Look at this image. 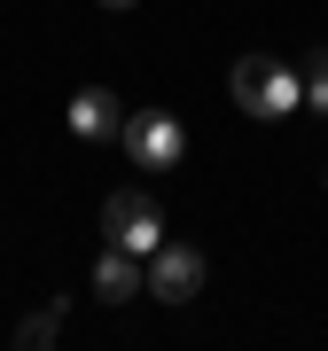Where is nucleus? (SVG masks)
Wrapping results in <instances>:
<instances>
[{
  "label": "nucleus",
  "instance_id": "obj_1",
  "mask_svg": "<svg viewBox=\"0 0 328 351\" xmlns=\"http://www.w3.org/2000/svg\"><path fill=\"white\" fill-rule=\"evenodd\" d=\"M235 101H242V117H290V110H305V78L281 55H242L235 63Z\"/></svg>",
  "mask_w": 328,
  "mask_h": 351
},
{
  "label": "nucleus",
  "instance_id": "obj_2",
  "mask_svg": "<svg viewBox=\"0 0 328 351\" xmlns=\"http://www.w3.org/2000/svg\"><path fill=\"white\" fill-rule=\"evenodd\" d=\"M102 234H110L117 250L149 258L156 242H164V211L149 203V188H117V195H102Z\"/></svg>",
  "mask_w": 328,
  "mask_h": 351
},
{
  "label": "nucleus",
  "instance_id": "obj_3",
  "mask_svg": "<svg viewBox=\"0 0 328 351\" xmlns=\"http://www.w3.org/2000/svg\"><path fill=\"white\" fill-rule=\"evenodd\" d=\"M180 149H188V133H180L172 110H133L126 117V156L141 164V172H172Z\"/></svg>",
  "mask_w": 328,
  "mask_h": 351
},
{
  "label": "nucleus",
  "instance_id": "obj_4",
  "mask_svg": "<svg viewBox=\"0 0 328 351\" xmlns=\"http://www.w3.org/2000/svg\"><path fill=\"white\" fill-rule=\"evenodd\" d=\"M196 289H203V250H188V242H156V250H149V297L188 304Z\"/></svg>",
  "mask_w": 328,
  "mask_h": 351
},
{
  "label": "nucleus",
  "instance_id": "obj_5",
  "mask_svg": "<svg viewBox=\"0 0 328 351\" xmlns=\"http://www.w3.org/2000/svg\"><path fill=\"white\" fill-rule=\"evenodd\" d=\"M71 133H78V141H110V133H126L117 94H110V86H78V94H71Z\"/></svg>",
  "mask_w": 328,
  "mask_h": 351
},
{
  "label": "nucleus",
  "instance_id": "obj_6",
  "mask_svg": "<svg viewBox=\"0 0 328 351\" xmlns=\"http://www.w3.org/2000/svg\"><path fill=\"white\" fill-rule=\"evenodd\" d=\"M141 281H149V274H141V258H133V250H117V242L94 258V297H102V304H126V297H141Z\"/></svg>",
  "mask_w": 328,
  "mask_h": 351
},
{
  "label": "nucleus",
  "instance_id": "obj_7",
  "mask_svg": "<svg viewBox=\"0 0 328 351\" xmlns=\"http://www.w3.org/2000/svg\"><path fill=\"white\" fill-rule=\"evenodd\" d=\"M297 78H305V110H313V117H328V47H305Z\"/></svg>",
  "mask_w": 328,
  "mask_h": 351
},
{
  "label": "nucleus",
  "instance_id": "obj_8",
  "mask_svg": "<svg viewBox=\"0 0 328 351\" xmlns=\"http://www.w3.org/2000/svg\"><path fill=\"white\" fill-rule=\"evenodd\" d=\"M55 336H63V304H39V313L16 328V343H24V351H47Z\"/></svg>",
  "mask_w": 328,
  "mask_h": 351
},
{
  "label": "nucleus",
  "instance_id": "obj_9",
  "mask_svg": "<svg viewBox=\"0 0 328 351\" xmlns=\"http://www.w3.org/2000/svg\"><path fill=\"white\" fill-rule=\"evenodd\" d=\"M102 8H133V0H102Z\"/></svg>",
  "mask_w": 328,
  "mask_h": 351
}]
</instances>
